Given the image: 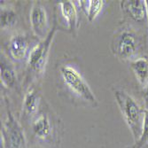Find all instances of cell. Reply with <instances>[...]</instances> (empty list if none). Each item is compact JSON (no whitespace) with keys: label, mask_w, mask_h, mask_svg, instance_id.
<instances>
[{"label":"cell","mask_w":148,"mask_h":148,"mask_svg":"<svg viewBox=\"0 0 148 148\" xmlns=\"http://www.w3.org/2000/svg\"><path fill=\"white\" fill-rule=\"evenodd\" d=\"M114 97L134 139L138 141L143 134L145 110L124 90H116Z\"/></svg>","instance_id":"6da1fadb"},{"label":"cell","mask_w":148,"mask_h":148,"mask_svg":"<svg viewBox=\"0 0 148 148\" xmlns=\"http://www.w3.org/2000/svg\"><path fill=\"white\" fill-rule=\"evenodd\" d=\"M60 74L66 86L78 97L89 103H96V98L90 86L74 68L70 66H64L60 69Z\"/></svg>","instance_id":"7a4b0ae2"},{"label":"cell","mask_w":148,"mask_h":148,"mask_svg":"<svg viewBox=\"0 0 148 148\" xmlns=\"http://www.w3.org/2000/svg\"><path fill=\"white\" fill-rule=\"evenodd\" d=\"M1 148H28L22 127L9 112L2 128Z\"/></svg>","instance_id":"3957f363"},{"label":"cell","mask_w":148,"mask_h":148,"mask_svg":"<svg viewBox=\"0 0 148 148\" xmlns=\"http://www.w3.org/2000/svg\"><path fill=\"white\" fill-rule=\"evenodd\" d=\"M113 45L114 53L120 59L133 60L138 54L141 43L135 32L123 30L114 38Z\"/></svg>","instance_id":"277c9868"},{"label":"cell","mask_w":148,"mask_h":148,"mask_svg":"<svg viewBox=\"0 0 148 148\" xmlns=\"http://www.w3.org/2000/svg\"><path fill=\"white\" fill-rule=\"evenodd\" d=\"M55 32L56 28L54 26L49 32L48 36L39 44L35 45L29 52L28 58V66L31 70L35 71L36 73L43 72L45 68L49 56V51Z\"/></svg>","instance_id":"5b68a950"},{"label":"cell","mask_w":148,"mask_h":148,"mask_svg":"<svg viewBox=\"0 0 148 148\" xmlns=\"http://www.w3.org/2000/svg\"><path fill=\"white\" fill-rule=\"evenodd\" d=\"M30 24L34 34L44 40L49 33L48 31V19L45 7L40 3L35 2L30 11Z\"/></svg>","instance_id":"8992f818"},{"label":"cell","mask_w":148,"mask_h":148,"mask_svg":"<svg viewBox=\"0 0 148 148\" xmlns=\"http://www.w3.org/2000/svg\"><path fill=\"white\" fill-rule=\"evenodd\" d=\"M34 136L41 141L47 142L52 138L53 127L46 114H40L32 123Z\"/></svg>","instance_id":"52a82bcc"},{"label":"cell","mask_w":148,"mask_h":148,"mask_svg":"<svg viewBox=\"0 0 148 148\" xmlns=\"http://www.w3.org/2000/svg\"><path fill=\"white\" fill-rule=\"evenodd\" d=\"M29 49V41L26 36L16 34L12 36L9 42V51L11 57L15 60H21L25 58Z\"/></svg>","instance_id":"ba28073f"},{"label":"cell","mask_w":148,"mask_h":148,"mask_svg":"<svg viewBox=\"0 0 148 148\" xmlns=\"http://www.w3.org/2000/svg\"><path fill=\"white\" fill-rule=\"evenodd\" d=\"M123 7L128 14L135 21L142 22L147 19L146 14V6L145 2L142 0H131V1H125Z\"/></svg>","instance_id":"9c48e42d"},{"label":"cell","mask_w":148,"mask_h":148,"mask_svg":"<svg viewBox=\"0 0 148 148\" xmlns=\"http://www.w3.org/2000/svg\"><path fill=\"white\" fill-rule=\"evenodd\" d=\"M130 68L134 72L138 83L143 86L148 84V60L145 57H141L131 60Z\"/></svg>","instance_id":"30bf717a"},{"label":"cell","mask_w":148,"mask_h":148,"mask_svg":"<svg viewBox=\"0 0 148 148\" xmlns=\"http://www.w3.org/2000/svg\"><path fill=\"white\" fill-rule=\"evenodd\" d=\"M60 6L61 14L68 22L69 29L75 30L78 28V15L75 5L71 1H61Z\"/></svg>","instance_id":"8fae6325"},{"label":"cell","mask_w":148,"mask_h":148,"mask_svg":"<svg viewBox=\"0 0 148 148\" xmlns=\"http://www.w3.org/2000/svg\"><path fill=\"white\" fill-rule=\"evenodd\" d=\"M1 82L6 88H13L16 84V74L12 66L1 56Z\"/></svg>","instance_id":"7c38bea8"},{"label":"cell","mask_w":148,"mask_h":148,"mask_svg":"<svg viewBox=\"0 0 148 148\" xmlns=\"http://www.w3.org/2000/svg\"><path fill=\"white\" fill-rule=\"evenodd\" d=\"M80 5L84 10L90 21L95 20L98 14L102 10L104 1L100 0H90V1H79Z\"/></svg>","instance_id":"4fadbf2b"},{"label":"cell","mask_w":148,"mask_h":148,"mask_svg":"<svg viewBox=\"0 0 148 148\" xmlns=\"http://www.w3.org/2000/svg\"><path fill=\"white\" fill-rule=\"evenodd\" d=\"M39 105V96L36 90H29L26 93L23 100V109L26 114H33L37 111Z\"/></svg>","instance_id":"5bb4252c"},{"label":"cell","mask_w":148,"mask_h":148,"mask_svg":"<svg viewBox=\"0 0 148 148\" xmlns=\"http://www.w3.org/2000/svg\"><path fill=\"white\" fill-rule=\"evenodd\" d=\"M17 21V14L12 8L3 7L1 9V28L8 29Z\"/></svg>","instance_id":"9a60e30c"},{"label":"cell","mask_w":148,"mask_h":148,"mask_svg":"<svg viewBox=\"0 0 148 148\" xmlns=\"http://www.w3.org/2000/svg\"><path fill=\"white\" fill-rule=\"evenodd\" d=\"M148 139V111H145V123H144V130H143V134L140 138V139L138 141L140 145L144 144L145 140Z\"/></svg>","instance_id":"2e32d148"},{"label":"cell","mask_w":148,"mask_h":148,"mask_svg":"<svg viewBox=\"0 0 148 148\" xmlns=\"http://www.w3.org/2000/svg\"><path fill=\"white\" fill-rule=\"evenodd\" d=\"M144 106L145 110L148 111V84L144 89Z\"/></svg>","instance_id":"e0dca14e"},{"label":"cell","mask_w":148,"mask_h":148,"mask_svg":"<svg viewBox=\"0 0 148 148\" xmlns=\"http://www.w3.org/2000/svg\"><path fill=\"white\" fill-rule=\"evenodd\" d=\"M145 2V6H146V14H147V26H148V0H146Z\"/></svg>","instance_id":"ac0fdd59"}]
</instances>
